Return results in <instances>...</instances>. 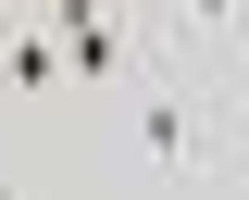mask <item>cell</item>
<instances>
[{
	"mask_svg": "<svg viewBox=\"0 0 249 200\" xmlns=\"http://www.w3.org/2000/svg\"><path fill=\"white\" fill-rule=\"evenodd\" d=\"M37 38H50L62 88H124L137 75V25H124V0H25Z\"/></svg>",
	"mask_w": 249,
	"mask_h": 200,
	"instance_id": "6da1fadb",
	"label": "cell"
},
{
	"mask_svg": "<svg viewBox=\"0 0 249 200\" xmlns=\"http://www.w3.org/2000/svg\"><path fill=\"white\" fill-rule=\"evenodd\" d=\"M0 200H25V188H13V175H0Z\"/></svg>",
	"mask_w": 249,
	"mask_h": 200,
	"instance_id": "277c9868",
	"label": "cell"
},
{
	"mask_svg": "<svg viewBox=\"0 0 249 200\" xmlns=\"http://www.w3.org/2000/svg\"><path fill=\"white\" fill-rule=\"evenodd\" d=\"M124 125H137V150H150L162 188H199V88H187V75L137 63L124 75Z\"/></svg>",
	"mask_w": 249,
	"mask_h": 200,
	"instance_id": "7a4b0ae2",
	"label": "cell"
},
{
	"mask_svg": "<svg viewBox=\"0 0 249 200\" xmlns=\"http://www.w3.org/2000/svg\"><path fill=\"white\" fill-rule=\"evenodd\" d=\"M162 25L187 50H237V0H162Z\"/></svg>",
	"mask_w": 249,
	"mask_h": 200,
	"instance_id": "3957f363",
	"label": "cell"
}]
</instances>
